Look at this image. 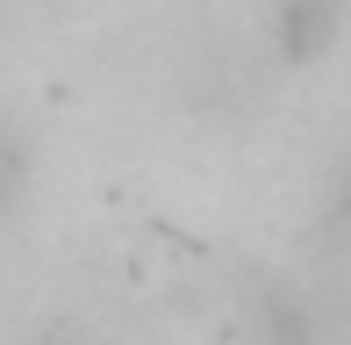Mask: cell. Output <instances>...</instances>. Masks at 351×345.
Returning <instances> with one entry per match:
<instances>
[{
  "instance_id": "1",
  "label": "cell",
  "mask_w": 351,
  "mask_h": 345,
  "mask_svg": "<svg viewBox=\"0 0 351 345\" xmlns=\"http://www.w3.org/2000/svg\"><path fill=\"white\" fill-rule=\"evenodd\" d=\"M344 36V0H280L273 8V43L287 65H315Z\"/></svg>"
},
{
  "instance_id": "2",
  "label": "cell",
  "mask_w": 351,
  "mask_h": 345,
  "mask_svg": "<svg viewBox=\"0 0 351 345\" xmlns=\"http://www.w3.org/2000/svg\"><path fill=\"white\" fill-rule=\"evenodd\" d=\"M22 194H29V144L14 122H0V223L22 209Z\"/></svg>"
},
{
  "instance_id": "3",
  "label": "cell",
  "mask_w": 351,
  "mask_h": 345,
  "mask_svg": "<svg viewBox=\"0 0 351 345\" xmlns=\"http://www.w3.org/2000/svg\"><path fill=\"white\" fill-rule=\"evenodd\" d=\"M337 216L351 223V159H344V172H337Z\"/></svg>"
}]
</instances>
